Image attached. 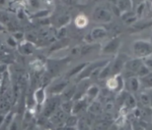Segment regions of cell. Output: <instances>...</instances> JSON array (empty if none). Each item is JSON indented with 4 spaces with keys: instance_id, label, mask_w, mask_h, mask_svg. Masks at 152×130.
<instances>
[{
    "instance_id": "24",
    "label": "cell",
    "mask_w": 152,
    "mask_h": 130,
    "mask_svg": "<svg viewBox=\"0 0 152 130\" xmlns=\"http://www.w3.org/2000/svg\"><path fill=\"white\" fill-rule=\"evenodd\" d=\"M72 107H73V102L72 100H68V101H64L60 108L62 109L63 112L67 115H72Z\"/></svg>"
},
{
    "instance_id": "4",
    "label": "cell",
    "mask_w": 152,
    "mask_h": 130,
    "mask_svg": "<svg viewBox=\"0 0 152 130\" xmlns=\"http://www.w3.org/2000/svg\"><path fill=\"white\" fill-rule=\"evenodd\" d=\"M128 60L127 56H124V54H121L119 55L114 60V62L112 63V66H111V74L113 76H116V75L120 74L123 69H124V64Z\"/></svg>"
},
{
    "instance_id": "15",
    "label": "cell",
    "mask_w": 152,
    "mask_h": 130,
    "mask_svg": "<svg viewBox=\"0 0 152 130\" xmlns=\"http://www.w3.org/2000/svg\"><path fill=\"white\" fill-rule=\"evenodd\" d=\"M140 85H141V82H140V80L138 77H129L128 85H129V88L131 90V92H137V91H138L140 88Z\"/></svg>"
},
{
    "instance_id": "30",
    "label": "cell",
    "mask_w": 152,
    "mask_h": 130,
    "mask_svg": "<svg viewBox=\"0 0 152 130\" xmlns=\"http://www.w3.org/2000/svg\"><path fill=\"white\" fill-rule=\"evenodd\" d=\"M67 27H62V28H59L56 31V36L55 38L58 39V40H62L64 39L67 37Z\"/></svg>"
},
{
    "instance_id": "27",
    "label": "cell",
    "mask_w": 152,
    "mask_h": 130,
    "mask_svg": "<svg viewBox=\"0 0 152 130\" xmlns=\"http://www.w3.org/2000/svg\"><path fill=\"white\" fill-rule=\"evenodd\" d=\"M70 22V16H67V15H63V16H59V18L57 19V25H58V28H62V27H67V25Z\"/></svg>"
},
{
    "instance_id": "17",
    "label": "cell",
    "mask_w": 152,
    "mask_h": 130,
    "mask_svg": "<svg viewBox=\"0 0 152 130\" xmlns=\"http://www.w3.org/2000/svg\"><path fill=\"white\" fill-rule=\"evenodd\" d=\"M111 66H112V62H107L104 66H102L99 74V79L103 80L108 77L109 75L111 74Z\"/></svg>"
},
{
    "instance_id": "9",
    "label": "cell",
    "mask_w": 152,
    "mask_h": 130,
    "mask_svg": "<svg viewBox=\"0 0 152 130\" xmlns=\"http://www.w3.org/2000/svg\"><path fill=\"white\" fill-rule=\"evenodd\" d=\"M18 49L21 54L25 55V56H28V55H31L34 53V50H35V45L31 42H28L27 41L23 40L18 47Z\"/></svg>"
},
{
    "instance_id": "7",
    "label": "cell",
    "mask_w": 152,
    "mask_h": 130,
    "mask_svg": "<svg viewBox=\"0 0 152 130\" xmlns=\"http://www.w3.org/2000/svg\"><path fill=\"white\" fill-rule=\"evenodd\" d=\"M57 109H58V102L56 99H51L49 102H47L45 105L43 115L45 117H50Z\"/></svg>"
},
{
    "instance_id": "11",
    "label": "cell",
    "mask_w": 152,
    "mask_h": 130,
    "mask_svg": "<svg viewBox=\"0 0 152 130\" xmlns=\"http://www.w3.org/2000/svg\"><path fill=\"white\" fill-rule=\"evenodd\" d=\"M115 5L119 9L121 15L122 13L131 11L132 7H133V2L129 1V0H120V1L115 2Z\"/></svg>"
},
{
    "instance_id": "22",
    "label": "cell",
    "mask_w": 152,
    "mask_h": 130,
    "mask_svg": "<svg viewBox=\"0 0 152 130\" xmlns=\"http://www.w3.org/2000/svg\"><path fill=\"white\" fill-rule=\"evenodd\" d=\"M136 99L133 94H128L124 99V107L128 109H134L136 107Z\"/></svg>"
},
{
    "instance_id": "10",
    "label": "cell",
    "mask_w": 152,
    "mask_h": 130,
    "mask_svg": "<svg viewBox=\"0 0 152 130\" xmlns=\"http://www.w3.org/2000/svg\"><path fill=\"white\" fill-rule=\"evenodd\" d=\"M90 35L93 41L100 40V39H102V38L107 37V31L103 27H95L91 30Z\"/></svg>"
},
{
    "instance_id": "33",
    "label": "cell",
    "mask_w": 152,
    "mask_h": 130,
    "mask_svg": "<svg viewBox=\"0 0 152 130\" xmlns=\"http://www.w3.org/2000/svg\"><path fill=\"white\" fill-rule=\"evenodd\" d=\"M31 66L32 68H34V71L39 72L42 70V68H43V64L40 60H35V61L32 63Z\"/></svg>"
},
{
    "instance_id": "23",
    "label": "cell",
    "mask_w": 152,
    "mask_h": 130,
    "mask_svg": "<svg viewBox=\"0 0 152 130\" xmlns=\"http://www.w3.org/2000/svg\"><path fill=\"white\" fill-rule=\"evenodd\" d=\"M50 14H51V12H50V10L41 9L38 10L36 12H34L32 15V17L36 19H39V20H44V19H46L47 17L50 16Z\"/></svg>"
},
{
    "instance_id": "8",
    "label": "cell",
    "mask_w": 152,
    "mask_h": 130,
    "mask_svg": "<svg viewBox=\"0 0 152 130\" xmlns=\"http://www.w3.org/2000/svg\"><path fill=\"white\" fill-rule=\"evenodd\" d=\"M67 114L63 112L61 108H58L56 110L55 113L50 116V121H52L54 124H60L63 123H65L66 119H67Z\"/></svg>"
},
{
    "instance_id": "28",
    "label": "cell",
    "mask_w": 152,
    "mask_h": 130,
    "mask_svg": "<svg viewBox=\"0 0 152 130\" xmlns=\"http://www.w3.org/2000/svg\"><path fill=\"white\" fill-rule=\"evenodd\" d=\"M146 2H141V3L137 5L136 8V12H135V15L137 18L142 17V15L145 12V11L146 9Z\"/></svg>"
},
{
    "instance_id": "29",
    "label": "cell",
    "mask_w": 152,
    "mask_h": 130,
    "mask_svg": "<svg viewBox=\"0 0 152 130\" xmlns=\"http://www.w3.org/2000/svg\"><path fill=\"white\" fill-rule=\"evenodd\" d=\"M151 69L148 68L146 66H145V65L142 64V65L140 67V68L137 70V72L136 73L140 78H142L146 77V76H148L149 74H151Z\"/></svg>"
},
{
    "instance_id": "18",
    "label": "cell",
    "mask_w": 152,
    "mask_h": 130,
    "mask_svg": "<svg viewBox=\"0 0 152 130\" xmlns=\"http://www.w3.org/2000/svg\"><path fill=\"white\" fill-rule=\"evenodd\" d=\"M77 93V87H67L64 91L63 92V99L64 101H68V100H72V98H74L75 94Z\"/></svg>"
},
{
    "instance_id": "19",
    "label": "cell",
    "mask_w": 152,
    "mask_h": 130,
    "mask_svg": "<svg viewBox=\"0 0 152 130\" xmlns=\"http://www.w3.org/2000/svg\"><path fill=\"white\" fill-rule=\"evenodd\" d=\"M68 87V82L67 81H62L60 83L55 85L54 86L50 88V93L53 94H59L63 93L66 88Z\"/></svg>"
},
{
    "instance_id": "13",
    "label": "cell",
    "mask_w": 152,
    "mask_h": 130,
    "mask_svg": "<svg viewBox=\"0 0 152 130\" xmlns=\"http://www.w3.org/2000/svg\"><path fill=\"white\" fill-rule=\"evenodd\" d=\"M83 98L77 99V100H76V102H73V107H72V115H76L79 112H81L83 109L86 108V107L87 106V99H83Z\"/></svg>"
},
{
    "instance_id": "21",
    "label": "cell",
    "mask_w": 152,
    "mask_h": 130,
    "mask_svg": "<svg viewBox=\"0 0 152 130\" xmlns=\"http://www.w3.org/2000/svg\"><path fill=\"white\" fill-rule=\"evenodd\" d=\"M87 64H88V63H82V64H80L77 65L76 67H74L73 68H72L71 70L68 72V77H72L73 76L79 75L81 72H82V70L86 67Z\"/></svg>"
},
{
    "instance_id": "12",
    "label": "cell",
    "mask_w": 152,
    "mask_h": 130,
    "mask_svg": "<svg viewBox=\"0 0 152 130\" xmlns=\"http://www.w3.org/2000/svg\"><path fill=\"white\" fill-rule=\"evenodd\" d=\"M100 94V90L99 86H97L95 85H90L86 90V99H90L92 102L95 100L97 97Z\"/></svg>"
},
{
    "instance_id": "36",
    "label": "cell",
    "mask_w": 152,
    "mask_h": 130,
    "mask_svg": "<svg viewBox=\"0 0 152 130\" xmlns=\"http://www.w3.org/2000/svg\"><path fill=\"white\" fill-rule=\"evenodd\" d=\"M12 37L15 38L17 41H20V40H23V39H25V35L22 34V33H16V34H14L12 35Z\"/></svg>"
},
{
    "instance_id": "38",
    "label": "cell",
    "mask_w": 152,
    "mask_h": 130,
    "mask_svg": "<svg viewBox=\"0 0 152 130\" xmlns=\"http://www.w3.org/2000/svg\"><path fill=\"white\" fill-rule=\"evenodd\" d=\"M40 2H38V1H29L28 2V4H30L33 7H36V8L40 7Z\"/></svg>"
},
{
    "instance_id": "41",
    "label": "cell",
    "mask_w": 152,
    "mask_h": 130,
    "mask_svg": "<svg viewBox=\"0 0 152 130\" xmlns=\"http://www.w3.org/2000/svg\"><path fill=\"white\" fill-rule=\"evenodd\" d=\"M44 130H49V129H44Z\"/></svg>"
},
{
    "instance_id": "37",
    "label": "cell",
    "mask_w": 152,
    "mask_h": 130,
    "mask_svg": "<svg viewBox=\"0 0 152 130\" xmlns=\"http://www.w3.org/2000/svg\"><path fill=\"white\" fill-rule=\"evenodd\" d=\"M119 129V126L117 124L114 123V124H112L109 125L108 127L106 129V130H118Z\"/></svg>"
},
{
    "instance_id": "14",
    "label": "cell",
    "mask_w": 152,
    "mask_h": 130,
    "mask_svg": "<svg viewBox=\"0 0 152 130\" xmlns=\"http://www.w3.org/2000/svg\"><path fill=\"white\" fill-rule=\"evenodd\" d=\"M107 87L109 90H115L118 92L119 89V79L118 75L116 76H113L112 77L108 78L106 82Z\"/></svg>"
},
{
    "instance_id": "2",
    "label": "cell",
    "mask_w": 152,
    "mask_h": 130,
    "mask_svg": "<svg viewBox=\"0 0 152 130\" xmlns=\"http://www.w3.org/2000/svg\"><path fill=\"white\" fill-rule=\"evenodd\" d=\"M93 20L99 24H108L112 20V12L103 7H98L94 10L92 14Z\"/></svg>"
},
{
    "instance_id": "34",
    "label": "cell",
    "mask_w": 152,
    "mask_h": 130,
    "mask_svg": "<svg viewBox=\"0 0 152 130\" xmlns=\"http://www.w3.org/2000/svg\"><path fill=\"white\" fill-rule=\"evenodd\" d=\"M7 45L9 47H12V48H16L17 47V42L12 36H11V37H7Z\"/></svg>"
},
{
    "instance_id": "35",
    "label": "cell",
    "mask_w": 152,
    "mask_h": 130,
    "mask_svg": "<svg viewBox=\"0 0 152 130\" xmlns=\"http://www.w3.org/2000/svg\"><path fill=\"white\" fill-rule=\"evenodd\" d=\"M18 122L16 120H12L10 122V125L8 127V130H18Z\"/></svg>"
},
{
    "instance_id": "20",
    "label": "cell",
    "mask_w": 152,
    "mask_h": 130,
    "mask_svg": "<svg viewBox=\"0 0 152 130\" xmlns=\"http://www.w3.org/2000/svg\"><path fill=\"white\" fill-rule=\"evenodd\" d=\"M88 110H89V112H90L92 115H98L100 114V113L102 112V107L99 102L94 100V101H93V102H91V104L89 106Z\"/></svg>"
},
{
    "instance_id": "5",
    "label": "cell",
    "mask_w": 152,
    "mask_h": 130,
    "mask_svg": "<svg viewBox=\"0 0 152 130\" xmlns=\"http://www.w3.org/2000/svg\"><path fill=\"white\" fill-rule=\"evenodd\" d=\"M142 65V59L134 58V59H128L124 64V68L127 72L136 73Z\"/></svg>"
},
{
    "instance_id": "26",
    "label": "cell",
    "mask_w": 152,
    "mask_h": 130,
    "mask_svg": "<svg viewBox=\"0 0 152 130\" xmlns=\"http://www.w3.org/2000/svg\"><path fill=\"white\" fill-rule=\"evenodd\" d=\"M97 48L96 45H93L91 43H87L86 45H85L82 47H80V54L81 55H87V54H90L92 51H94V50Z\"/></svg>"
},
{
    "instance_id": "32",
    "label": "cell",
    "mask_w": 152,
    "mask_h": 130,
    "mask_svg": "<svg viewBox=\"0 0 152 130\" xmlns=\"http://www.w3.org/2000/svg\"><path fill=\"white\" fill-rule=\"evenodd\" d=\"M140 100L142 104L146 106L150 105L151 103V98L146 93H142L140 94Z\"/></svg>"
},
{
    "instance_id": "6",
    "label": "cell",
    "mask_w": 152,
    "mask_h": 130,
    "mask_svg": "<svg viewBox=\"0 0 152 130\" xmlns=\"http://www.w3.org/2000/svg\"><path fill=\"white\" fill-rule=\"evenodd\" d=\"M34 103L37 106H43L47 101V91L44 87H39L34 91Z\"/></svg>"
},
{
    "instance_id": "40",
    "label": "cell",
    "mask_w": 152,
    "mask_h": 130,
    "mask_svg": "<svg viewBox=\"0 0 152 130\" xmlns=\"http://www.w3.org/2000/svg\"><path fill=\"white\" fill-rule=\"evenodd\" d=\"M26 130H34V129H33V128L32 127H29L28 128V129H27Z\"/></svg>"
},
{
    "instance_id": "25",
    "label": "cell",
    "mask_w": 152,
    "mask_h": 130,
    "mask_svg": "<svg viewBox=\"0 0 152 130\" xmlns=\"http://www.w3.org/2000/svg\"><path fill=\"white\" fill-rule=\"evenodd\" d=\"M78 121H79V120L77 117V115H70V116L67 117V119H66V127L75 128L77 125Z\"/></svg>"
},
{
    "instance_id": "16",
    "label": "cell",
    "mask_w": 152,
    "mask_h": 130,
    "mask_svg": "<svg viewBox=\"0 0 152 130\" xmlns=\"http://www.w3.org/2000/svg\"><path fill=\"white\" fill-rule=\"evenodd\" d=\"M74 24L78 28H84L89 24V20L85 15H79L75 18Z\"/></svg>"
},
{
    "instance_id": "31",
    "label": "cell",
    "mask_w": 152,
    "mask_h": 130,
    "mask_svg": "<svg viewBox=\"0 0 152 130\" xmlns=\"http://www.w3.org/2000/svg\"><path fill=\"white\" fill-rule=\"evenodd\" d=\"M62 67V64L59 61H53L50 65H49V71L50 73L55 74L56 72L59 71V69Z\"/></svg>"
},
{
    "instance_id": "1",
    "label": "cell",
    "mask_w": 152,
    "mask_h": 130,
    "mask_svg": "<svg viewBox=\"0 0 152 130\" xmlns=\"http://www.w3.org/2000/svg\"><path fill=\"white\" fill-rule=\"evenodd\" d=\"M132 50L137 59H142L148 56H151V42L146 40L135 41L132 44Z\"/></svg>"
},
{
    "instance_id": "3",
    "label": "cell",
    "mask_w": 152,
    "mask_h": 130,
    "mask_svg": "<svg viewBox=\"0 0 152 130\" xmlns=\"http://www.w3.org/2000/svg\"><path fill=\"white\" fill-rule=\"evenodd\" d=\"M121 44V37H114L107 42L102 48V52L106 55H112L118 51Z\"/></svg>"
},
{
    "instance_id": "39",
    "label": "cell",
    "mask_w": 152,
    "mask_h": 130,
    "mask_svg": "<svg viewBox=\"0 0 152 130\" xmlns=\"http://www.w3.org/2000/svg\"><path fill=\"white\" fill-rule=\"evenodd\" d=\"M7 30V27L6 25H4L2 23H0V34L1 33H3Z\"/></svg>"
}]
</instances>
